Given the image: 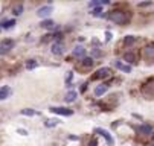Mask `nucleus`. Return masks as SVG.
Wrapping results in <instances>:
<instances>
[{
  "instance_id": "obj_1",
  "label": "nucleus",
  "mask_w": 154,
  "mask_h": 146,
  "mask_svg": "<svg viewBox=\"0 0 154 146\" xmlns=\"http://www.w3.org/2000/svg\"><path fill=\"white\" fill-rule=\"evenodd\" d=\"M108 20H110V22H113V23H116V25H125L128 22V15L124 11L116 9V11H110Z\"/></svg>"
},
{
  "instance_id": "obj_2",
  "label": "nucleus",
  "mask_w": 154,
  "mask_h": 146,
  "mask_svg": "<svg viewBox=\"0 0 154 146\" xmlns=\"http://www.w3.org/2000/svg\"><path fill=\"white\" fill-rule=\"evenodd\" d=\"M51 113H55V114H61V116H72L73 111L69 110V108H64V107H52L49 108Z\"/></svg>"
},
{
  "instance_id": "obj_3",
  "label": "nucleus",
  "mask_w": 154,
  "mask_h": 146,
  "mask_svg": "<svg viewBox=\"0 0 154 146\" xmlns=\"http://www.w3.org/2000/svg\"><path fill=\"white\" fill-rule=\"evenodd\" d=\"M52 14V6L51 5H46V6H43L37 11V15L41 17V18H45V17H49Z\"/></svg>"
},
{
  "instance_id": "obj_4",
  "label": "nucleus",
  "mask_w": 154,
  "mask_h": 146,
  "mask_svg": "<svg viewBox=\"0 0 154 146\" xmlns=\"http://www.w3.org/2000/svg\"><path fill=\"white\" fill-rule=\"evenodd\" d=\"M95 133H96V134H101V136H102V137H104V139L107 140V143H108V145H113V137L110 136V133H108L107 130H102V128H96V130H95Z\"/></svg>"
},
{
  "instance_id": "obj_5",
  "label": "nucleus",
  "mask_w": 154,
  "mask_h": 146,
  "mask_svg": "<svg viewBox=\"0 0 154 146\" xmlns=\"http://www.w3.org/2000/svg\"><path fill=\"white\" fill-rule=\"evenodd\" d=\"M110 69L108 67H104V69H99L98 72H96V75L93 76V79H102V78H108L110 76Z\"/></svg>"
},
{
  "instance_id": "obj_6",
  "label": "nucleus",
  "mask_w": 154,
  "mask_h": 146,
  "mask_svg": "<svg viewBox=\"0 0 154 146\" xmlns=\"http://www.w3.org/2000/svg\"><path fill=\"white\" fill-rule=\"evenodd\" d=\"M11 47H14V41H12V40H5V41H2V44H0V53L8 52Z\"/></svg>"
},
{
  "instance_id": "obj_7",
  "label": "nucleus",
  "mask_w": 154,
  "mask_h": 146,
  "mask_svg": "<svg viewBox=\"0 0 154 146\" xmlns=\"http://www.w3.org/2000/svg\"><path fill=\"white\" fill-rule=\"evenodd\" d=\"M64 52V44L61 43V41H55L54 46H52V53L54 55H61Z\"/></svg>"
},
{
  "instance_id": "obj_8",
  "label": "nucleus",
  "mask_w": 154,
  "mask_h": 146,
  "mask_svg": "<svg viewBox=\"0 0 154 146\" xmlns=\"http://www.w3.org/2000/svg\"><path fill=\"white\" fill-rule=\"evenodd\" d=\"M115 66H116V69H119V70H122L125 73H130L131 72V66L124 64V62H121V61H115Z\"/></svg>"
},
{
  "instance_id": "obj_9",
  "label": "nucleus",
  "mask_w": 154,
  "mask_h": 146,
  "mask_svg": "<svg viewBox=\"0 0 154 146\" xmlns=\"http://www.w3.org/2000/svg\"><path fill=\"white\" fill-rule=\"evenodd\" d=\"M84 55H85V49H84L82 46H75V47H73V56H76V58H84Z\"/></svg>"
},
{
  "instance_id": "obj_10",
  "label": "nucleus",
  "mask_w": 154,
  "mask_h": 146,
  "mask_svg": "<svg viewBox=\"0 0 154 146\" xmlns=\"http://www.w3.org/2000/svg\"><path fill=\"white\" fill-rule=\"evenodd\" d=\"M139 133H140V134L148 136V134H151V133H152V127H151V125L143 123V125H140V127H139Z\"/></svg>"
},
{
  "instance_id": "obj_11",
  "label": "nucleus",
  "mask_w": 154,
  "mask_h": 146,
  "mask_svg": "<svg viewBox=\"0 0 154 146\" xmlns=\"http://www.w3.org/2000/svg\"><path fill=\"white\" fill-rule=\"evenodd\" d=\"M9 94H11V88H9L8 85H5V87H2V88H0V100L6 99Z\"/></svg>"
},
{
  "instance_id": "obj_12",
  "label": "nucleus",
  "mask_w": 154,
  "mask_h": 146,
  "mask_svg": "<svg viewBox=\"0 0 154 146\" xmlns=\"http://www.w3.org/2000/svg\"><path fill=\"white\" fill-rule=\"evenodd\" d=\"M143 53H145L146 58H154V44H148L143 49Z\"/></svg>"
},
{
  "instance_id": "obj_13",
  "label": "nucleus",
  "mask_w": 154,
  "mask_h": 146,
  "mask_svg": "<svg viewBox=\"0 0 154 146\" xmlns=\"http://www.w3.org/2000/svg\"><path fill=\"white\" fill-rule=\"evenodd\" d=\"M41 28H46V29H55L57 25L52 22V20H43L41 22Z\"/></svg>"
},
{
  "instance_id": "obj_14",
  "label": "nucleus",
  "mask_w": 154,
  "mask_h": 146,
  "mask_svg": "<svg viewBox=\"0 0 154 146\" xmlns=\"http://www.w3.org/2000/svg\"><path fill=\"white\" fill-rule=\"evenodd\" d=\"M107 90H108V85H105V84L104 85H99V87L95 88V96H102Z\"/></svg>"
},
{
  "instance_id": "obj_15",
  "label": "nucleus",
  "mask_w": 154,
  "mask_h": 146,
  "mask_svg": "<svg viewBox=\"0 0 154 146\" xmlns=\"http://www.w3.org/2000/svg\"><path fill=\"white\" fill-rule=\"evenodd\" d=\"M124 59H125L127 62H131V64H133V62H136V56H134L133 52H127V53L124 55Z\"/></svg>"
},
{
  "instance_id": "obj_16",
  "label": "nucleus",
  "mask_w": 154,
  "mask_h": 146,
  "mask_svg": "<svg viewBox=\"0 0 154 146\" xmlns=\"http://www.w3.org/2000/svg\"><path fill=\"white\" fill-rule=\"evenodd\" d=\"M93 58H82V61H81V64H82V67H92L93 66Z\"/></svg>"
},
{
  "instance_id": "obj_17",
  "label": "nucleus",
  "mask_w": 154,
  "mask_h": 146,
  "mask_svg": "<svg viewBox=\"0 0 154 146\" xmlns=\"http://www.w3.org/2000/svg\"><path fill=\"white\" fill-rule=\"evenodd\" d=\"M14 25H15V20H6V22H3L2 25H0V28H3V29H11Z\"/></svg>"
},
{
  "instance_id": "obj_18",
  "label": "nucleus",
  "mask_w": 154,
  "mask_h": 146,
  "mask_svg": "<svg viewBox=\"0 0 154 146\" xmlns=\"http://www.w3.org/2000/svg\"><path fill=\"white\" fill-rule=\"evenodd\" d=\"M76 96H78V94H76V91H69L67 94H66V97H64V99H66V102H73V100L76 99Z\"/></svg>"
},
{
  "instance_id": "obj_19",
  "label": "nucleus",
  "mask_w": 154,
  "mask_h": 146,
  "mask_svg": "<svg viewBox=\"0 0 154 146\" xmlns=\"http://www.w3.org/2000/svg\"><path fill=\"white\" fill-rule=\"evenodd\" d=\"M134 41H136V37H133V35H127V37L124 38V44L130 46V44H133Z\"/></svg>"
},
{
  "instance_id": "obj_20",
  "label": "nucleus",
  "mask_w": 154,
  "mask_h": 146,
  "mask_svg": "<svg viewBox=\"0 0 154 146\" xmlns=\"http://www.w3.org/2000/svg\"><path fill=\"white\" fill-rule=\"evenodd\" d=\"M37 66H38L37 59H29V61L26 62V69H28V70H32V69H35Z\"/></svg>"
},
{
  "instance_id": "obj_21",
  "label": "nucleus",
  "mask_w": 154,
  "mask_h": 146,
  "mask_svg": "<svg viewBox=\"0 0 154 146\" xmlns=\"http://www.w3.org/2000/svg\"><path fill=\"white\" fill-rule=\"evenodd\" d=\"M20 113L23 114V116H35V114H37V111L32 110V108H25V110H21Z\"/></svg>"
},
{
  "instance_id": "obj_22",
  "label": "nucleus",
  "mask_w": 154,
  "mask_h": 146,
  "mask_svg": "<svg viewBox=\"0 0 154 146\" xmlns=\"http://www.w3.org/2000/svg\"><path fill=\"white\" fill-rule=\"evenodd\" d=\"M21 12H23V5H17V6H14V9H12V14H14V15H20Z\"/></svg>"
},
{
  "instance_id": "obj_23",
  "label": "nucleus",
  "mask_w": 154,
  "mask_h": 146,
  "mask_svg": "<svg viewBox=\"0 0 154 146\" xmlns=\"http://www.w3.org/2000/svg\"><path fill=\"white\" fill-rule=\"evenodd\" d=\"M58 122H60V120H57V119H49V120L46 122V127H48V128L57 127V125H58Z\"/></svg>"
},
{
  "instance_id": "obj_24",
  "label": "nucleus",
  "mask_w": 154,
  "mask_h": 146,
  "mask_svg": "<svg viewBox=\"0 0 154 146\" xmlns=\"http://www.w3.org/2000/svg\"><path fill=\"white\" fill-rule=\"evenodd\" d=\"M92 15L93 17H102V9L98 6V8H95V9H92Z\"/></svg>"
},
{
  "instance_id": "obj_25",
  "label": "nucleus",
  "mask_w": 154,
  "mask_h": 146,
  "mask_svg": "<svg viewBox=\"0 0 154 146\" xmlns=\"http://www.w3.org/2000/svg\"><path fill=\"white\" fill-rule=\"evenodd\" d=\"M72 79H73V72H69L67 76H66V84L70 85V84H72Z\"/></svg>"
},
{
  "instance_id": "obj_26",
  "label": "nucleus",
  "mask_w": 154,
  "mask_h": 146,
  "mask_svg": "<svg viewBox=\"0 0 154 146\" xmlns=\"http://www.w3.org/2000/svg\"><path fill=\"white\" fill-rule=\"evenodd\" d=\"M146 6H151V2H143V3H139V8H146Z\"/></svg>"
},
{
  "instance_id": "obj_27",
  "label": "nucleus",
  "mask_w": 154,
  "mask_h": 146,
  "mask_svg": "<svg viewBox=\"0 0 154 146\" xmlns=\"http://www.w3.org/2000/svg\"><path fill=\"white\" fill-rule=\"evenodd\" d=\"M51 37H52V35H51V34H48V35H45V38H43L41 41H43V43H46V41H49V40H51Z\"/></svg>"
},
{
  "instance_id": "obj_28",
  "label": "nucleus",
  "mask_w": 154,
  "mask_h": 146,
  "mask_svg": "<svg viewBox=\"0 0 154 146\" xmlns=\"http://www.w3.org/2000/svg\"><path fill=\"white\" fill-rule=\"evenodd\" d=\"M89 6H90V8H96V6H99V2H90Z\"/></svg>"
},
{
  "instance_id": "obj_29",
  "label": "nucleus",
  "mask_w": 154,
  "mask_h": 146,
  "mask_svg": "<svg viewBox=\"0 0 154 146\" xmlns=\"http://www.w3.org/2000/svg\"><path fill=\"white\" fill-rule=\"evenodd\" d=\"M89 146H98V142H96V139H93V140L89 143Z\"/></svg>"
},
{
  "instance_id": "obj_30",
  "label": "nucleus",
  "mask_w": 154,
  "mask_h": 146,
  "mask_svg": "<svg viewBox=\"0 0 154 146\" xmlns=\"http://www.w3.org/2000/svg\"><path fill=\"white\" fill-rule=\"evenodd\" d=\"M18 134H21V136H26L28 133H26V130H18Z\"/></svg>"
},
{
  "instance_id": "obj_31",
  "label": "nucleus",
  "mask_w": 154,
  "mask_h": 146,
  "mask_svg": "<svg viewBox=\"0 0 154 146\" xmlns=\"http://www.w3.org/2000/svg\"><path fill=\"white\" fill-rule=\"evenodd\" d=\"M105 37H107V41H108V40H112V34H110V32H107Z\"/></svg>"
},
{
  "instance_id": "obj_32",
  "label": "nucleus",
  "mask_w": 154,
  "mask_h": 146,
  "mask_svg": "<svg viewBox=\"0 0 154 146\" xmlns=\"http://www.w3.org/2000/svg\"><path fill=\"white\" fill-rule=\"evenodd\" d=\"M149 146H154V145H149Z\"/></svg>"
},
{
  "instance_id": "obj_33",
  "label": "nucleus",
  "mask_w": 154,
  "mask_h": 146,
  "mask_svg": "<svg viewBox=\"0 0 154 146\" xmlns=\"http://www.w3.org/2000/svg\"><path fill=\"white\" fill-rule=\"evenodd\" d=\"M0 29H2V28H0Z\"/></svg>"
}]
</instances>
